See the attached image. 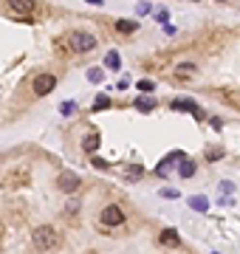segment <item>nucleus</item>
Instances as JSON below:
<instances>
[{
  "label": "nucleus",
  "mask_w": 240,
  "mask_h": 254,
  "mask_svg": "<svg viewBox=\"0 0 240 254\" xmlns=\"http://www.w3.org/2000/svg\"><path fill=\"white\" fill-rule=\"evenodd\" d=\"M32 243L37 252H54L60 249V232L54 226H37L32 232Z\"/></svg>",
  "instance_id": "1"
},
{
  "label": "nucleus",
  "mask_w": 240,
  "mask_h": 254,
  "mask_svg": "<svg viewBox=\"0 0 240 254\" xmlns=\"http://www.w3.org/2000/svg\"><path fill=\"white\" fill-rule=\"evenodd\" d=\"M122 223H125V212H122V206L111 203V206L102 209V215H99V226H102V229H113V226H122Z\"/></svg>",
  "instance_id": "2"
},
{
  "label": "nucleus",
  "mask_w": 240,
  "mask_h": 254,
  "mask_svg": "<svg viewBox=\"0 0 240 254\" xmlns=\"http://www.w3.org/2000/svg\"><path fill=\"white\" fill-rule=\"evenodd\" d=\"M71 48L77 51V54H88V51L96 48V37L88 31H77L71 34Z\"/></svg>",
  "instance_id": "3"
},
{
  "label": "nucleus",
  "mask_w": 240,
  "mask_h": 254,
  "mask_svg": "<svg viewBox=\"0 0 240 254\" xmlns=\"http://www.w3.org/2000/svg\"><path fill=\"white\" fill-rule=\"evenodd\" d=\"M170 107H173L176 113H192V116L198 119V121L204 119V110H201V107L195 105V99H190V96H178V99L170 105Z\"/></svg>",
  "instance_id": "4"
},
{
  "label": "nucleus",
  "mask_w": 240,
  "mask_h": 254,
  "mask_svg": "<svg viewBox=\"0 0 240 254\" xmlns=\"http://www.w3.org/2000/svg\"><path fill=\"white\" fill-rule=\"evenodd\" d=\"M29 181H32V175H29V169L23 167V169H12V172L6 175L3 186H6V189H17V186H26Z\"/></svg>",
  "instance_id": "5"
},
{
  "label": "nucleus",
  "mask_w": 240,
  "mask_h": 254,
  "mask_svg": "<svg viewBox=\"0 0 240 254\" xmlns=\"http://www.w3.org/2000/svg\"><path fill=\"white\" fill-rule=\"evenodd\" d=\"M54 88H57V79H54L51 74H40V76L34 79V93H37V96H48Z\"/></svg>",
  "instance_id": "6"
},
{
  "label": "nucleus",
  "mask_w": 240,
  "mask_h": 254,
  "mask_svg": "<svg viewBox=\"0 0 240 254\" xmlns=\"http://www.w3.org/2000/svg\"><path fill=\"white\" fill-rule=\"evenodd\" d=\"M80 175H74V172H63V175H60V178H57V186H60V189H63L65 195H71V192H77V189H80Z\"/></svg>",
  "instance_id": "7"
},
{
  "label": "nucleus",
  "mask_w": 240,
  "mask_h": 254,
  "mask_svg": "<svg viewBox=\"0 0 240 254\" xmlns=\"http://www.w3.org/2000/svg\"><path fill=\"white\" fill-rule=\"evenodd\" d=\"M181 158H184V152H181V150H173L170 155H167V158H161L159 164H156V175H161V178H164V175H170L167 169L173 167V164H178Z\"/></svg>",
  "instance_id": "8"
},
{
  "label": "nucleus",
  "mask_w": 240,
  "mask_h": 254,
  "mask_svg": "<svg viewBox=\"0 0 240 254\" xmlns=\"http://www.w3.org/2000/svg\"><path fill=\"white\" fill-rule=\"evenodd\" d=\"M159 243L164 249H178L181 246V235H178V229H164L159 235Z\"/></svg>",
  "instance_id": "9"
},
{
  "label": "nucleus",
  "mask_w": 240,
  "mask_h": 254,
  "mask_svg": "<svg viewBox=\"0 0 240 254\" xmlns=\"http://www.w3.org/2000/svg\"><path fill=\"white\" fill-rule=\"evenodd\" d=\"M9 6H12V12H17V15H32L34 12V0H9Z\"/></svg>",
  "instance_id": "10"
},
{
  "label": "nucleus",
  "mask_w": 240,
  "mask_h": 254,
  "mask_svg": "<svg viewBox=\"0 0 240 254\" xmlns=\"http://www.w3.org/2000/svg\"><path fill=\"white\" fill-rule=\"evenodd\" d=\"M133 105H136V110H139V113H150V110H153V107H156V102L150 99V96H147V93H144V96H139V99L133 102Z\"/></svg>",
  "instance_id": "11"
},
{
  "label": "nucleus",
  "mask_w": 240,
  "mask_h": 254,
  "mask_svg": "<svg viewBox=\"0 0 240 254\" xmlns=\"http://www.w3.org/2000/svg\"><path fill=\"white\" fill-rule=\"evenodd\" d=\"M99 141H102V138H99V133L85 135V141H82V150H85V152H96V150H99Z\"/></svg>",
  "instance_id": "12"
},
{
  "label": "nucleus",
  "mask_w": 240,
  "mask_h": 254,
  "mask_svg": "<svg viewBox=\"0 0 240 254\" xmlns=\"http://www.w3.org/2000/svg\"><path fill=\"white\" fill-rule=\"evenodd\" d=\"M105 68H111V71H119V68H122L119 51H108V54H105Z\"/></svg>",
  "instance_id": "13"
},
{
  "label": "nucleus",
  "mask_w": 240,
  "mask_h": 254,
  "mask_svg": "<svg viewBox=\"0 0 240 254\" xmlns=\"http://www.w3.org/2000/svg\"><path fill=\"white\" fill-rule=\"evenodd\" d=\"M190 206L195 209V212H207V209H209V201L204 198V195H192V198H190Z\"/></svg>",
  "instance_id": "14"
},
{
  "label": "nucleus",
  "mask_w": 240,
  "mask_h": 254,
  "mask_svg": "<svg viewBox=\"0 0 240 254\" xmlns=\"http://www.w3.org/2000/svg\"><path fill=\"white\" fill-rule=\"evenodd\" d=\"M181 175H184V178H192V175H195V161L187 158V155L181 158Z\"/></svg>",
  "instance_id": "15"
},
{
  "label": "nucleus",
  "mask_w": 240,
  "mask_h": 254,
  "mask_svg": "<svg viewBox=\"0 0 240 254\" xmlns=\"http://www.w3.org/2000/svg\"><path fill=\"white\" fill-rule=\"evenodd\" d=\"M136 29H139V26H136L133 20H119V23H116V31L119 34H133Z\"/></svg>",
  "instance_id": "16"
},
{
  "label": "nucleus",
  "mask_w": 240,
  "mask_h": 254,
  "mask_svg": "<svg viewBox=\"0 0 240 254\" xmlns=\"http://www.w3.org/2000/svg\"><path fill=\"white\" fill-rule=\"evenodd\" d=\"M74 110H77V102H63V105H60V113H63V116H74Z\"/></svg>",
  "instance_id": "17"
},
{
  "label": "nucleus",
  "mask_w": 240,
  "mask_h": 254,
  "mask_svg": "<svg viewBox=\"0 0 240 254\" xmlns=\"http://www.w3.org/2000/svg\"><path fill=\"white\" fill-rule=\"evenodd\" d=\"M105 107H111V99H108L105 93H99L96 102H94V110H105Z\"/></svg>",
  "instance_id": "18"
},
{
  "label": "nucleus",
  "mask_w": 240,
  "mask_h": 254,
  "mask_svg": "<svg viewBox=\"0 0 240 254\" xmlns=\"http://www.w3.org/2000/svg\"><path fill=\"white\" fill-rule=\"evenodd\" d=\"M102 76H105L102 68H88V79H91V82H102Z\"/></svg>",
  "instance_id": "19"
},
{
  "label": "nucleus",
  "mask_w": 240,
  "mask_h": 254,
  "mask_svg": "<svg viewBox=\"0 0 240 254\" xmlns=\"http://www.w3.org/2000/svg\"><path fill=\"white\" fill-rule=\"evenodd\" d=\"M136 85H139L142 93H153V90H156V82H153V79H142V82H136Z\"/></svg>",
  "instance_id": "20"
},
{
  "label": "nucleus",
  "mask_w": 240,
  "mask_h": 254,
  "mask_svg": "<svg viewBox=\"0 0 240 254\" xmlns=\"http://www.w3.org/2000/svg\"><path fill=\"white\" fill-rule=\"evenodd\" d=\"M226 102L235 105V107L240 110V90H226Z\"/></svg>",
  "instance_id": "21"
},
{
  "label": "nucleus",
  "mask_w": 240,
  "mask_h": 254,
  "mask_svg": "<svg viewBox=\"0 0 240 254\" xmlns=\"http://www.w3.org/2000/svg\"><path fill=\"white\" fill-rule=\"evenodd\" d=\"M142 172H144L142 167H130L128 172H125V178H128V181H139V178H142Z\"/></svg>",
  "instance_id": "22"
},
{
  "label": "nucleus",
  "mask_w": 240,
  "mask_h": 254,
  "mask_svg": "<svg viewBox=\"0 0 240 254\" xmlns=\"http://www.w3.org/2000/svg\"><path fill=\"white\" fill-rule=\"evenodd\" d=\"M159 195H161V198H167V201H176V198L181 195V192H178V189H170V186H164V189H161Z\"/></svg>",
  "instance_id": "23"
},
{
  "label": "nucleus",
  "mask_w": 240,
  "mask_h": 254,
  "mask_svg": "<svg viewBox=\"0 0 240 254\" xmlns=\"http://www.w3.org/2000/svg\"><path fill=\"white\" fill-rule=\"evenodd\" d=\"M156 20L167 26V20H170V12H167V9H159V12H156Z\"/></svg>",
  "instance_id": "24"
},
{
  "label": "nucleus",
  "mask_w": 240,
  "mask_h": 254,
  "mask_svg": "<svg viewBox=\"0 0 240 254\" xmlns=\"http://www.w3.org/2000/svg\"><path fill=\"white\" fill-rule=\"evenodd\" d=\"M218 158H224V150H209L207 152V161H218Z\"/></svg>",
  "instance_id": "25"
},
{
  "label": "nucleus",
  "mask_w": 240,
  "mask_h": 254,
  "mask_svg": "<svg viewBox=\"0 0 240 254\" xmlns=\"http://www.w3.org/2000/svg\"><path fill=\"white\" fill-rule=\"evenodd\" d=\"M229 195V192H235V184H232V181H221V195Z\"/></svg>",
  "instance_id": "26"
},
{
  "label": "nucleus",
  "mask_w": 240,
  "mask_h": 254,
  "mask_svg": "<svg viewBox=\"0 0 240 254\" xmlns=\"http://www.w3.org/2000/svg\"><path fill=\"white\" fill-rule=\"evenodd\" d=\"M94 167H96V169H108V167H111V164H108L105 158H94Z\"/></svg>",
  "instance_id": "27"
},
{
  "label": "nucleus",
  "mask_w": 240,
  "mask_h": 254,
  "mask_svg": "<svg viewBox=\"0 0 240 254\" xmlns=\"http://www.w3.org/2000/svg\"><path fill=\"white\" fill-rule=\"evenodd\" d=\"M178 71H181V74H192V71H195V65H192V62H184Z\"/></svg>",
  "instance_id": "28"
},
{
  "label": "nucleus",
  "mask_w": 240,
  "mask_h": 254,
  "mask_svg": "<svg viewBox=\"0 0 240 254\" xmlns=\"http://www.w3.org/2000/svg\"><path fill=\"white\" fill-rule=\"evenodd\" d=\"M0 237H3V223H0Z\"/></svg>",
  "instance_id": "29"
},
{
  "label": "nucleus",
  "mask_w": 240,
  "mask_h": 254,
  "mask_svg": "<svg viewBox=\"0 0 240 254\" xmlns=\"http://www.w3.org/2000/svg\"><path fill=\"white\" fill-rule=\"evenodd\" d=\"M212 254H221V252H212Z\"/></svg>",
  "instance_id": "30"
}]
</instances>
